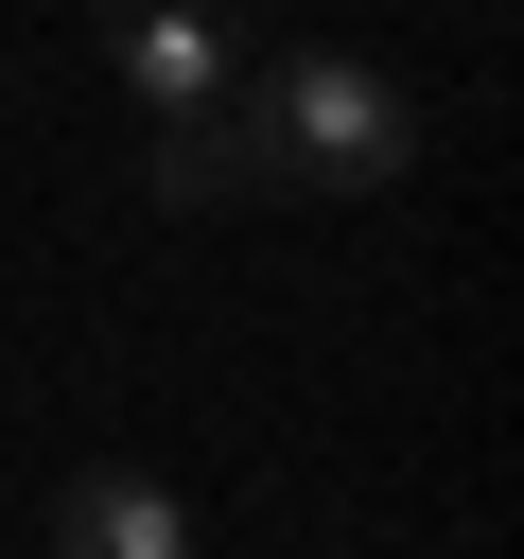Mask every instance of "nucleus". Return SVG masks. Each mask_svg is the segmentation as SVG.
<instances>
[{"mask_svg":"<svg viewBox=\"0 0 524 559\" xmlns=\"http://www.w3.org/2000/svg\"><path fill=\"white\" fill-rule=\"evenodd\" d=\"M262 105V192H402L419 175V87L384 52H279L245 70Z\"/></svg>","mask_w":524,"mask_h":559,"instance_id":"f257e3e1","label":"nucleus"},{"mask_svg":"<svg viewBox=\"0 0 524 559\" xmlns=\"http://www.w3.org/2000/svg\"><path fill=\"white\" fill-rule=\"evenodd\" d=\"M105 70L140 87V122H192V105H227L262 52H245V0H105Z\"/></svg>","mask_w":524,"mask_h":559,"instance_id":"f03ea898","label":"nucleus"},{"mask_svg":"<svg viewBox=\"0 0 524 559\" xmlns=\"http://www.w3.org/2000/svg\"><path fill=\"white\" fill-rule=\"evenodd\" d=\"M140 192H157V210H245V192H262V105L227 87V105H192V122H140Z\"/></svg>","mask_w":524,"mask_h":559,"instance_id":"7ed1b4c3","label":"nucleus"},{"mask_svg":"<svg viewBox=\"0 0 524 559\" xmlns=\"http://www.w3.org/2000/svg\"><path fill=\"white\" fill-rule=\"evenodd\" d=\"M52 559H192V507H175L157 472H122V454H105V472H70V489H52Z\"/></svg>","mask_w":524,"mask_h":559,"instance_id":"20e7f679","label":"nucleus"}]
</instances>
